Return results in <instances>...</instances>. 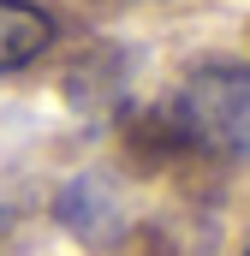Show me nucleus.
<instances>
[{"label":"nucleus","instance_id":"1","mask_svg":"<svg viewBox=\"0 0 250 256\" xmlns=\"http://www.w3.org/2000/svg\"><path fill=\"white\" fill-rule=\"evenodd\" d=\"M173 126L196 149L250 155V66H196L173 96Z\"/></svg>","mask_w":250,"mask_h":256},{"label":"nucleus","instance_id":"2","mask_svg":"<svg viewBox=\"0 0 250 256\" xmlns=\"http://www.w3.org/2000/svg\"><path fill=\"white\" fill-rule=\"evenodd\" d=\"M54 48V18L30 0H0V72L42 60Z\"/></svg>","mask_w":250,"mask_h":256},{"label":"nucleus","instance_id":"3","mask_svg":"<svg viewBox=\"0 0 250 256\" xmlns=\"http://www.w3.org/2000/svg\"><path fill=\"white\" fill-rule=\"evenodd\" d=\"M244 256H250V238H244Z\"/></svg>","mask_w":250,"mask_h":256}]
</instances>
